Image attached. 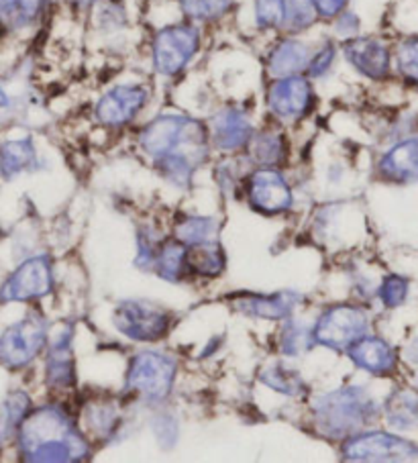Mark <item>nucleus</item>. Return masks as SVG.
Masks as SVG:
<instances>
[{"label": "nucleus", "mask_w": 418, "mask_h": 463, "mask_svg": "<svg viewBox=\"0 0 418 463\" xmlns=\"http://www.w3.org/2000/svg\"><path fill=\"white\" fill-rule=\"evenodd\" d=\"M33 411V402L27 392L23 390H13L9 396L5 398L3 402V430L5 435H17L19 427L23 425V420L27 419V414Z\"/></svg>", "instance_id": "obj_35"}, {"label": "nucleus", "mask_w": 418, "mask_h": 463, "mask_svg": "<svg viewBox=\"0 0 418 463\" xmlns=\"http://www.w3.org/2000/svg\"><path fill=\"white\" fill-rule=\"evenodd\" d=\"M402 357L408 359L410 364L418 365V337L413 343H408V347H404V351H402Z\"/></svg>", "instance_id": "obj_43"}, {"label": "nucleus", "mask_w": 418, "mask_h": 463, "mask_svg": "<svg viewBox=\"0 0 418 463\" xmlns=\"http://www.w3.org/2000/svg\"><path fill=\"white\" fill-rule=\"evenodd\" d=\"M184 19L196 25H214L229 17L237 9L239 0H176Z\"/></svg>", "instance_id": "obj_30"}, {"label": "nucleus", "mask_w": 418, "mask_h": 463, "mask_svg": "<svg viewBox=\"0 0 418 463\" xmlns=\"http://www.w3.org/2000/svg\"><path fill=\"white\" fill-rule=\"evenodd\" d=\"M186 263L190 280H196V278H200V280H216L227 269V251H224L221 239L211 243L192 245L188 247Z\"/></svg>", "instance_id": "obj_23"}, {"label": "nucleus", "mask_w": 418, "mask_h": 463, "mask_svg": "<svg viewBox=\"0 0 418 463\" xmlns=\"http://www.w3.org/2000/svg\"><path fill=\"white\" fill-rule=\"evenodd\" d=\"M257 380H260L261 386L270 388L271 392H278L288 398H300L309 392V384L302 378V373L286 362H271L261 367Z\"/></svg>", "instance_id": "obj_26"}, {"label": "nucleus", "mask_w": 418, "mask_h": 463, "mask_svg": "<svg viewBox=\"0 0 418 463\" xmlns=\"http://www.w3.org/2000/svg\"><path fill=\"white\" fill-rule=\"evenodd\" d=\"M135 143L159 178L174 188H188L214 151L208 123L186 113L154 117L137 131Z\"/></svg>", "instance_id": "obj_1"}, {"label": "nucleus", "mask_w": 418, "mask_h": 463, "mask_svg": "<svg viewBox=\"0 0 418 463\" xmlns=\"http://www.w3.org/2000/svg\"><path fill=\"white\" fill-rule=\"evenodd\" d=\"M110 323L125 339L154 345L172 333L176 315L154 300L125 298L112 308Z\"/></svg>", "instance_id": "obj_6"}, {"label": "nucleus", "mask_w": 418, "mask_h": 463, "mask_svg": "<svg viewBox=\"0 0 418 463\" xmlns=\"http://www.w3.org/2000/svg\"><path fill=\"white\" fill-rule=\"evenodd\" d=\"M5 107H9V97H6V92L0 88V109H5Z\"/></svg>", "instance_id": "obj_44"}, {"label": "nucleus", "mask_w": 418, "mask_h": 463, "mask_svg": "<svg viewBox=\"0 0 418 463\" xmlns=\"http://www.w3.org/2000/svg\"><path fill=\"white\" fill-rule=\"evenodd\" d=\"M343 461H404L418 459V443L396 430L364 429L339 443Z\"/></svg>", "instance_id": "obj_10"}, {"label": "nucleus", "mask_w": 418, "mask_h": 463, "mask_svg": "<svg viewBox=\"0 0 418 463\" xmlns=\"http://www.w3.org/2000/svg\"><path fill=\"white\" fill-rule=\"evenodd\" d=\"M382 417V406L366 386H339L310 401L309 422L328 441H343L357 430L369 429Z\"/></svg>", "instance_id": "obj_3"}, {"label": "nucleus", "mask_w": 418, "mask_h": 463, "mask_svg": "<svg viewBox=\"0 0 418 463\" xmlns=\"http://www.w3.org/2000/svg\"><path fill=\"white\" fill-rule=\"evenodd\" d=\"M385 425L396 433H410L418 429V396L413 390L398 388L385 398L382 406Z\"/></svg>", "instance_id": "obj_24"}, {"label": "nucleus", "mask_w": 418, "mask_h": 463, "mask_svg": "<svg viewBox=\"0 0 418 463\" xmlns=\"http://www.w3.org/2000/svg\"><path fill=\"white\" fill-rule=\"evenodd\" d=\"M71 5V9L78 11V13H90L94 6H99L104 0H68Z\"/></svg>", "instance_id": "obj_42"}, {"label": "nucleus", "mask_w": 418, "mask_h": 463, "mask_svg": "<svg viewBox=\"0 0 418 463\" xmlns=\"http://www.w3.org/2000/svg\"><path fill=\"white\" fill-rule=\"evenodd\" d=\"M375 178L402 186L418 182V133L396 139L377 157Z\"/></svg>", "instance_id": "obj_20"}, {"label": "nucleus", "mask_w": 418, "mask_h": 463, "mask_svg": "<svg viewBox=\"0 0 418 463\" xmlns=\"http://www.w3.org/2000/svg\"><path fill=\"white\" fill-rule=\"evenodd\" d=\"M151 100V88L143 82H120L110 86L94 102L92 117L104 129H127L137 121Z\"/></svg>", "instance_id": "obj_12"}, {"label": "nucleus", "mask_w": 418, "mask_h": 463, "mask_svg": "<svg viewBox=\"0 0 418 463\" xmlns=\"http://www.w3.org/2000/svg\"><path fill=\"white\" fill-rule=\"evenodd\" d=\"M55 286L53 263L50 255H35L0 284V302H33L50 297Z\"/></svg>", "instance_id": "obj_14"}, {"label": "nucleus", "mask_w": 418, "mask_h": 463, "mask_svg": "<svg viewBox=\"0 0 418 463\" xmlns=\"http://www.w3.org/2000/svg\"><path fill=\"white\" fill-rule=\"evenodd\" d=\"M35 165L37 149L29 137L5 141L0 146V174L5 178H14V175H21L23 172H31Z\"/></svg>", "instance_id": "obj_29"}, {"label": "nucleus", "mask_w": 418, "mask_h": 463, "mask_svg": "<svg viewBox=\"0 0 418 463\" xmlns=\"http://www.w3.org/2000/svg\"><path fill=\"white\" fill-rule=\"evenodd\" d=\"M372 329L367 308L359 302H339L327 307L312 323L317 347L347 354L353 343L359 341Z\"/></svg>", "instance_id": "obj_8"}, {"label": "nucleus", "mask_w": 418, "mask_h": 463, "mask_svg": "<svg viewBox=\"0 0 418 463\" xmlns=\"http://www.w3.org/2000/svg\"><path fill=\"white\" fill-rule=\"evenodd\" d=\"M318 97L315 90V80L307 74H296L286 78H271L265 88V110L271 121L282 127H292L315 113Z\"/></svg>", "instance_id": "obj_7"}, {"label": "nucleus", "mask_w": 418, "mask_h": 463, "mask_svg": "<svg viewBox=\"0 0 418 463\" xmlns=\"http://www.w3.org/2000/svg\"><path fill=\"white\" fill-rule=\"evenodd\" d=\"M123 398L125 401H117V398H96V401H90L84 406L82 429L94 445H112L123 435L127 427V417L123 412L127 396L123 394Z\"/></svg>", "instance_id": "obj_17"}, {"label": "nucleus", "mask_w": 418, "mask_h": 463, "mask_svg": "<svg viewBox=\"0 0 418 463\" xmlns=\"http://www.w3.org/2000/svg\"><path fill=\"white\" fill-rule=\"evenodd\" d=\"M394 74L404 84L418 88V33L402 37L394 45Z\"/></svg>", "instance_id": "obj_32"}, {"label": "nucleus", "mask_w": 418, "mask_h": 463, "mask_svg": "<svg viewBox=\"0 0 418 463\" xmlns=\"http://www.w3.org/2000/svg\"><path fill=\"white\" fill-rule=\"evenodd\" d=\"M151 430H154L159 447H164V449H172L178 441V420L170 411H162V406H157V412L151 417Z\"/></svg>", "instance_id": "obj_39"}, {"label": "nucleus", "mask_w": 418, "mask_h": 463, "mask_svg": "<svg viewBox=\"0 0 418 463\" xmlns=\"http://www.w3.org/2000/svg\"><path fill=\"white\" fill-rule=\"evenodd\" d=\"M186 255H188V245H184L180 239H176L174 235L166 237L162 247H159L157 251L154 274L170 284H180L184 280H190Z\"/></svg>", "instance_id": "obj_25"}, {"label": "nucleus", "mask_w": 418, "mask_h": 463, "mask_svg": "<svg viewBox=\"0 0 418 463\" xmlns=\"http://www.w3.org/2000/svg\"><path fill=\"white\" fill-rule=\"evenodd\" d=\"M19 453L33 463L88 461L94 443L82 425L62 404H43L33 409L17 430Z\"/></svg>", "instance_id": "obj_2"}, {"label": "nucleus", "mask_w": 418, "mask_h": 463, "mask_svg": "<svg viewBox=\"0 0 418 463\" xmlns=\"http://www.w3.org/2000/svg\"><path fill=\"white\" fill-rule=\"evenodd\" d=\"M341 58L359 78L384 84L394 78V45L382 35L351 37L341 42Z\"/></svg>", "instance_id": "obj_13"}, {"label": "nucleus", "mask_w": 418, "mask_h": 463, "mask_svg": "<svg viewBox=\"0 0 418 463\" xmlns=\"http://www.w3.org/2000/svg\"><path fill=\"white\" fill-rule=\"evenodd\" d=\"M312 347H317L315 335H312V325L300 321L294 315L282 321V326H280L278 333L280 355L296 359L307 355Z\"/></svg>", "instance_id": "obj_28"}, {"label": "nucleus", "mask_w": 418, "mask_h": 463, "mask_svg": "<svg viewBox=\"0 0 418 463\" xmlns=\"http://www.w3.org/2000/svg\"><path fill=\"white\" fill-rule=\"evenodd\" d=\"M410 294V280L400 274H385L377 284L375 297L384 308L394 310L404 305Z\"/></svg>", "instance_id": "obj_38"}, {"label": "nucleus", "mask_w": 418, "mask_h": 463, "mask_svg": "<svg viewBox=\"0 0 418 463\" xmlns=\"http://www.w3.org/2000/svg\"><path fill=\"white\" fill-rule=\"evenodd\" d=\"M290 151L286 127L271 121L255 129L243 156L252 167H284L290 159Z\"/></svg>", "instance_id": "obj_22"}, {"label": "nucleus", "mask_w": 418, "mask_h": 463, "mask_svg": "<svg viewBox=\"0 0 418 463\" xmlns=\"http://www.w3.org/2000/svg\"><path fill=\"white\" fill-rule=\"evenodd\" d=\"M304 294L299 290H278V292H252L239 290L224 297V302L235 313L257 318V321L280 323L292 317L304 302Z\"/></svg>", "instance_id": "obj_15"}, {"label": "nucleus", "mask_w": 418, "mask_h": 463, "mask_svg": "<svg viewBox=\"0 0 418 463\" xmlns=\"http://www.w3.org/2000/svg\"><path fill=\"white\" fill-rule=\"evenodd\" d=\"M341 58V47L337 39H325L323 43H318L315 47V53H312V58L309 61V68H307V76L310 80H323L327 78L331 71L335 70L337 61Z\"/></svg>", "instance_id": "obj_36"}, {"label": "nucleus", "mask_w": 418, "mask_h": 463, "mask_svg": "<svg viewBox=\"0 0 418 463\" xmlns=\"http://www.w3.org/2000/svg\"><path fill=\"white\" fill-rule=\"evenodd\" d=\"M349 362L374 378H392L398 373L400 354L390 341L367 333L347 351Z\"/></svg>", "instance_id": "obj_19"}, {"label": "nucleus", "mask_w": 418, "mask_h": 463, "mask_svg": "<svg viewBox=\"0 0 418 463\" xmlns=\"http://www.w3.org/2000/svg\"><path fill=\"white\" fill-rule=\"evenodd\" d=\"M50 343V323L39 313H31L6 326L0 335V365L9 372L25 370L43 354Z\"/></svg>", "instance_id": "obj_9"}, {"label": "nucleus", "mask_w": 418, "mask_h": 463, "mask_svg": "<svg viewBox=\"0 0 418 463\" xmlns=\"http://www.w3.org/2000/svg\"><path fill=\"white\" fill-rule=\"evenodd\" d=\"M172 229V235L188 247L221 239V222L208 214H180Z\"/></svg>", "instance_id": "obj_27"}, {"label": "nucleus", "mask_w": 418, "mask_h": 463, "mask_svg": "<svg viewBox=\"0 0 418 463\" xmlns=\"http://www.w3.org/2000/svg\"><path fill=\"white\" fill-rule=\"evenodd\" d=\"M47 0H0V25L25 29L42 17Z\"/></svg>", "instance_id": "obj_31"}, {"label": "nucleus", "mask_w": 418, "mask_h": 463, "mask_svg": "<svg viewBox=\"0 0 418 463\" xmlns=\"http://www.w3.org/2000/svg\"><path fill=\"white\" fill-rule=\"evenodd\" d=\"M45 382L52 390H74L78 384L74 357V326L66 325L50 337L45 359Z\"/></svg>", "instance_id": "obj_18"}, {"label": "nucleus", "mask_w": 418, "mask_h": 463, "mask_svg": "<svg viewBox=\"0 0 418 463\" xmlns=\"http://www.w3.org/2000/svg\"><path fill=\"white\" fill-rule=\"evenodd\" d=\"M320 23L312 0H286L284 29L280 35H304Z\"/></svg>", "instance_id": "obj_33"}, {"label": "nucleus", "mask_w": 418, "mask_h": 463, "mask_svg": "<svg viewBox=\"0 0 418 463\" xmlns=\"http://www.w3.org/2000/svg\"><path fill=\"white\" fill-rule=\"evenodd\" d=\"M253 25L261 33H282L286 0H252Z\"/></svg>", "instance_id": "obj_34"}, {"label": "nucleus", "mask_w": 418, "mask_h": 463, "mask_svg": "<svg viewBox=\"0 0 418 463\" xmlns=\"http://www.w3.org/2000/svg\"><path fill=\"white\" fill-rule=\"evenodd\" d=\"M162 233L157 229L146 225L139 233H137V255H135V263L137 268H141L147 274H154V266H156V258L159 247L164 243Z\"/></svg>", "instance_id": "obj_37"}, {"label": "nucleus", "mask_w": 418, "mask_h": 463, "mask_svg": "<svg viewBox=\"0 0 418 463\" xmlns=\"http://www.w3.org/2000/svg\"><path fill=\"white\" fill-rule=\"evenodd\" d=\"M178 357L162 349H143L131 355L125 372L123 394L131 402L164 406L178 380Z\"/></svg>", "instance_id": "obj_4"}, {"label": "nucleus", "mask_w": 418, "mask_h": 463, "mask_svg": "<svg viewBox=\"0 0 418 463\" xmlns=\"http://www.w3.org/2000/svg\"><path fill=\"white\" fill-rule=\"evenodd\" d=\"M243 196L249 209L280 217L294 209V190L282 167H252L243 182Z\"/></svg>", "instance_id": "obj_11"}, {"label": "nucleus", "mask_w": 418, "mask_h": 463, "mask_svg": "<svg viewBox=\"0 0 418 463\" xmlns=\"http://www.w3.org/2000/svg\"><path fill=\"white\" fill-rule=\"evenodd\" d=\"M312 5H315L320 21L331 23L349 9L351 0H312Z\"/></svg>", "instance_id": "obj_41"}, {"label": "nucleus", "mask_w": 418, "mask_h": 463, "mask_svg": "<svg viewBox=\"0 0 418 463\" xmlns=\"http://www.w3.org/2000/svg\"><path fill=\"white\" fill-rule=\"evenodd\" d=\"M315 47L317 45L304 42L302 35H280L265 55V74L270 80L307 74Z\"/></svg>", "instance_id": "obj_21"}, {"label": "nucleus", "mask_w": 418, "mask_h": 463, "mask_svg": "<svg viewBox=\"0 0 418 463\" xmlns=\"http://www.w3.org/2000/svg\"><path fill=\"white\" fill-rule=\"evenodd\" d=\"M208 131H211L213 149L224 156L245 154L257 127L249 110L239 105H224L214 110L208 118Z\"/></svg>", "instance_id": "obj_16"}, {"label": "nucleus", "mask_w": 418, "mask_h": 463, "mask_svg": "<svg viewBox=\"0 0 418 463\" xmlns=\"http://www.w3.org/2000/svg\"><path fill=\"white\" fill-rule=\"evenodd\" d=\"M328 25H331V37L337 39L339 43L347 42V39H351V37H357L361 33L359 14L353 13L351 9L341 13L339 17L328 23Z\"/></svg>", "instance_id": "obj_40"}, {"label": "nucleus", "mask_w": 418, "mask_h": 463, "mask_svg": "<svg viewBox=\"0 0 418 463\" xmlns=\"http://www.w3.org/2000/svg\"><path fill=\"white\" fill-rule=\"evenodd\" d=\"M203 50V27L188 19L159 27L149 43L154 74L166 80L180 78Z\"/></svg>", "instance_id": "obj_5"}]
</instances>
